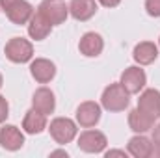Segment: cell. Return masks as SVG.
Returning a JSON list of instances; mask_svg holds the SVG:
<instances>
[{
    "mask_svg": "<svg viewBox=\"0 0 160 158\" xmlns=\"http://www.w3.org/2000/svg\"><path fill=\"white\" fill-rule=\"evenodd\" d=\"M0 145L6 151H19L24 145V136H22V132L17 126L6 125L0 130Z\"/></svg>",
    "mask_w": 160,
    "mask_h": 158,
    "instance_id": "9c48e42d",
    "label": "cell"
},
{
    "mask_svg": "<svg viewBox=\"0 0 160 158\" xmlns=\"http://www.w3.org/2000/svg\"><path fill=\"white\" fill-rule=\"evenodd\" d=\"M15 2H19V0H0V6H2V9H4V11H8Z\"/></svg>",
    "mask_w": 160,
    "mask_h": 158,
    "instance_id": "d4e9b609",
    "label": "cell"
},
{
    "mask_svg": "<svg viewBox=\"0 0 160 158\" xmlns=\"http://www.w3.org/2000/svg\"><path fill=\"white\" fill-rule=\"evenodd\" d=\"M4 54L13 63H26L34 56V47H32L30 41L22 39V37H13V39H9L6 43Z\"/></svg>",
    "mask_w": 160,
    "mask_h": 158,
    "instance_id": "7a4b0ae2",
    "label": "cell"
},
{
    "mask_svg": "<svg viewBox=\"0 0 160 158\" xmlns=\"http://www.w3.org/2000/svg\"><path fill=\"white\" fill-rule=\"evenodd\" d=\"M147 82V77H145V71L140 69V67H128L123 71L121 75V86L132 95V93H140V89H143Z\"/></svg>",
    "mask_w": 160,
    "mask_h": 158,
    "instance_id": "8992f818",
    "label": "cell"
},
{
    "mask_svg": "<svg viewBox=\"0 0 160 158\" xmlns=\"http://www.w3.org/2000/svg\"><path fill=\"white\" fill-rule=\"evenodd\" d=\"M128 153L134 158H149L155 153L153 141L145 136H134L128 140Z\"/></svg>",
    "mask_w": 160,
    "mask_h": 158,
    "instance_id": "2e32d148",
    "label": "cell"
},
{
    "mask_svg": "<svg viewBox=\"0 0 160 158\" xmlns=\"http://www.w3.org/2000/svg\"><path fill=\"white\" fill-rule=\"evenodd\" d=\"M153 147H155V153H160V123L155 126V130H153Z\"/></svg>",
    "mask_w": 160,
    "mask_h": 158,
    "instance_id": "7402d4cb",
    "label": "cell"
},
{
    "mask_svg": "<svg viewBox=\"0 0 160 158\" xmlns=\"http://www.w3.org/2000/svg\"><path fill=\"white\" fill-rule=\"evenodd\" d=\"M50 30H52V24H50V22L41 15L39 11L32 15L30 24H28V34H30V37H32V39H36V41L45 39V37L50 34Z\"/></svg>",
    "mask_w": 160,
    "mask_h": 158,
    "instance_id": "e0dca14e",
    "label": "cell"
},
{
    "mask_svg": "<svg viewBox=\"0 0 160 158\" xmlns=\"http://www.w3.org/2000/svg\"><path fill=\"white\" fill-rule=\"evenodd\" d=\"M32 104H34V110H38L41 114L48 116L54 112L56 108V99H54V93L48 89V87H39L36 89L34 97H32Z\"/></svg>",
    "mask_w": 160,
    "mask_h": 158,
    "instance_id": "30bf717a",
    "label": "cell"
},
{
    "mask_svg": "<svg viewBox=\"0 0 160 158\" xmlns=\"http://www.w3.org/2000/svg\"><path fill=\"white\" fill-rule=\"evenodd\" d=\"M48 130H50V136L54 138L56 143L65 145V143L75 140V136H77V123L69 117H56L50 123Z\"/></svg>",
    "mask_w": 160,
    "mask_h": 158,
    "instance_id": "3957f363",
    "label": "cell"
},
{
    "mask_svg": "<svg viewBox=\"0 0 160 158\" xmlns=\"http://www.w3.org/2000/svg\"><path fill=\"white\" fill-rule=\"evenodd\" d=\"M69 13L77 21H89L97 13V4L95 0H71Z\"/></svg>",
    "mask_w": 160,
    "mask_h": 158,
    "instance_id": "5bb4252c",
    "label": "cell"
},
{
    "mask_svg": "<svg viewBox=\"0 0 160 158\" xmlns=\"http://www.w3.org/2000/svg\"><path fill=\"white\" fill-rule=\"evenodd\" d=\"M99 119H101V106L93 101H86L77 108V121L84 128L95 126L99 123Z\"/></svg>",
    "mask_w": 160,
    "mask_h": 158,
    "instance_id": "ba28073f",
    "label": "cell"
},
{
    "mask_svg": "<svg viewBox=\"0 0 160 158\" xmlns=\"http://www.w3.org/2000/svg\"><path fill=\"white\" fill-rule=\"evenodd\" d=\"M114 156L127 158V153H125V151H118V149H116V151H108V153H106V158H114Z\"/></svg>",
    "mask_w": 160,
    "mask_h": 158,
    "instance_id": "cb8c5ba5",
    "label": "cell"
},
{
    "mask_svg": "<svg viewBox=\"0 0 160 158\" xmlns=\"http://www.w3.org/2000/svg\"><path fill=\"white\" fill-rule=\"evenodd\" d=\"M130 102V93L121 84H110L101 97V104L108 112H123Z\"/></svg>",
    "mask_w": 160,
    "mask_h": 158,
    "instance_id": "6da1fadb",
    "label": "cell"
},
{
    "mask_svg": "<svg viewBox=\"0 0 160 158\" xmlns=\"http://www.w3.org/2000/svg\"><path fill=\"white\" fill-rule=\"evenodd\" d=\"M45 126H47V116L45 114H41L34 108L30 112H26L24 121H22V128L28 134H39V132L45 130Z\"/></svg>",
    "mask_w": 160,
    "mask_h": 158,
    "instance_id": "ac0fdd59",
    "label": "cell"
},
{
    "mask_svg": "<svg viewBox=\"0 0 160 158\" xmlns=\"http://www.w3.org/2000/svg\"><path fill=\"white\" fill-rule=\"evenodd\" d=\"M39 13L54 26V24L65 22V19L69 15V7L62 0H43L39 4Z\"/></svg>",
    "mask_w": 160,
    "mask_h": 158,
    "instance_id": "277c9868",
    "label": "cell"
},
{
    "mask_svg": "<svg viewBox=\"0 0 160 158\" xmlns=\"http://www.w3.org/2000/svg\"><path fill=\"white\" fill-rule=\"evenodd\" d=\"M138 110L145 114L149 119L157 121L160 117V91L145 89L138 99Z\"/></svg>",
    "mask_w": 160,
    "mask_h": 158,
    "instance_id": "5b68a950",
    "label": "cell"
},
{
    "mask_svg": "<svg viewBox=\"0 0 160 158\" xmlns=\"http://www.w3.org/2000/svg\"><path fill=\"white\" fill-rule=\"evenodd\" d=\"M50 156H65L67 158V153L65 151H54V153H50Z\"/></svg>",
    "mask_w": 160,
    "mask_h": 158,
    "instance_id": "484cf974",
    "label": "cell"
},
{
    "mask_svg": "<svg viewBox=\"0 0 160 158\" xmlns=\"http://www.w3.org/2000/svg\"><path fill=\"white\" fill-rule=\"evenodd\" d=\"M30 73H32V77L38 80L39 84H47V82H50V80L54 78V75H56V65H54L50 60L38 58V60L32 62Z\"/></svg>",
    "mask_w": 160,
    "mask_h": 158,
    "instance_id": "7c38bea8",
    "label": "cell"
},
{
    "mask_svg": "<svg viewBox=\"0 0 160 158\" xmlns=\"http://www.w3.org/2000/svg\"><path fill=\"white\" fill-rule=\"evenodd\" d=\"M78 48L84 56H88V58H97V56L102 52V48H104V41H102V37H101L99 34L88 32V34L82 36V39H80V43H78Z\"/></svg>",
    "mask_w": 160,
    "mask_h": 158,
    "instance_id": "8fae6325",
    "label": "cell"
},
{
    "mask_svg": "<svg viewBox=\"0 0 160 158\" xmlns=\"http://www.w3.org/2000/svg\"><path fill=\"white\" fill-rule=\"evenodd\" d=\"M101 2V6H104V7H116V6H119L121 0H99Z\"/></svg>",
    "mask_w": 160,
    "mask_h": 158,
    "instance_id": "603a6c76",
    "label": "cell"
},
{
    "mask_svg": "<svg viewBox=\"0 0 160 158\" xmlns=\"http://www.w3.org/2000/svg\"><path fill=\"white\" fill-rule=\"evenodd\" d=\"M153 125H155V121L149 119L145 114H142L138 108L128 114V126H130V130H134V132H140V134H142V132H147L149 128H153Z\"/></svg>",
    "mask_w": 160,
    "mask_h": 158,
    "instance_id": "d6986e66",
    "label": "cell"
},
{
    "mask_svg": "<svg viewBox=\"0 0 160 158\" xmlns=\"http://www.w3.org/2000/svg\"><path fill=\"white\" fill-rule=\"evenodd\" d=\"M145 9L151 17H160V0H145Z\"/></svg>",
    "mask_w": 160,
    "mask_h": 158,
    "instance_id": "ffe728a7",
    "label": "cell"
},
{
    "mask_svg": "<svg viewBox=\"0 0 160 158\" xmlns=\"http://www.w3.org/2000/svg\"><path fill=\"white\" fill-rule=\"evenodd\" d=\"M6 15H8V19H9L13 24H26V22L32 19V15H34V7H32L30 2L19 0V2H15V4L6 11Z\"/></svg>",
    "mask_w": 160,
    "mask_h": 158,
    "instance_id": "4fadbf2b",
    "label": "cell"
},
{
    "mask_svg": "<svg viewBox=\"0 0 160 158\" xmlns=\"http://www.w3.org/2000/svg\"><path fill=\"white\" fill-rule=\"evenodd\" d=\"M134 60L140 65H149L158 58V47L151 41H142L134 47Z\"/></svg>",
    "mask_w": 160,
    "mask_h": 158,
    "instance_id": "9a60e30c",
    "label": "cell"
},
{
    "mask_svg": "<svg viewBox=\"0 0 160 158\" xmlns=\"http://www.w3.org/2000/svg\"><path fill=\"white\" fill-rule=\"evenodd\" d=\"M106 136L99 130H86L78 138V147L84 153H101L106 147Z\"/></svg>",
    "mask_w": 160,
    "mask_h": 158,
    "instance_id": "52a82bcc",
    "label": "cell"
},
{
    "mask_svg": "<svg viewBox=\"0 0 160 158\" xmlns=\"http://www.w3.org/2000/svg\"><path fill=\"white\" fill-rule=\"evenodd\" d=\"M9 116V104H8V101L0 95V123H4L6 119Z\"/></svg>",
    "mask_w": 160,
    "mask_h": 158,
    "instance_id": "44dd1931",
    "label": "cell"
},
{
    "mask_svg": "<svg viewBox=\"0 0 160 158\" xmlns=\"http://www.w3.org/2000/svg\"><path fill=\"white\" fill-rule=\"evenodd\" d=\"M2 82H4V78H2V75H0V87H2Z\"/></svg>",
    "mask_w": 160,
    "mask_h": 158,
    "instance_id": "4316f807",
    "label": "cell"
}]
</instances>
